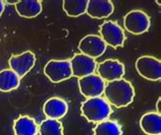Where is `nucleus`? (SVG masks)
I'll return each mask as SVG.
<instances>
[{
    "instance_id": "obj_20",
    "label": "nucleus",
    "mask_w": 161,
    "mask_h": 135,
    "mask_svg": "<svg viewBox=\"0 0 161 135\" xmlns=\"http://www.w3.org/2000/svg\"><path fill=\"white\" fill-rule=\"evenodd\" d=\"M39 135H63V126L59 120L47 119L43 120L38 126Z\"/></svg>"
},
{
    "instance_id": "obj_1",
    "label": "nucleus",
    "mask_w": 161,
    "mask_h": 135,
    "mask_svg": "<svg viewBox=\"0 0 161 135\" xmlns=\"http://www.w3.org/2000/svg\"><path fill=\"white\" fill-rule=\"evenodd\" d=\"M103 95L110 106L125 108L134 101L135 88L129 80L120 78L105 84Z\"/></svg>"
},
{
    "instance_id": "obj_10",
    "label": "nucleus",
    "mask_w": 161,
    "mask_h": 135,
    "mask_svg": "<svg viewBox=\"0 0 161 135\" xmlns=\"http://www.w3.org/2000/svg\"><path fill=\"white\" fill-rule=\"evenodd\" d=\"M79 50L80 54L96 59L101 57L106 51L107 46L98 35H87L79 43Z\"/></svg>"
},
{
    "instance_id": "obj_14",
    "label": "nucleus",
    "mask_w": 161,
    "mask_h": 135,
    "mask_svg": "<svg viewBox=\"0 0 161 135\" xmlns=\"http://www.w3.org/2000/svg\"><path fill=\"white\" fill-rule=\"evenodd\" d=\"M140 127L147 135H161V116L157 112L146 113L140 119Z\"/></svg>"
},
{
    "instance_id": "obj_21",
    "label": "nucleus",
    "mask_w": 161,
    "mask_h": 135,
    "mask_svg": "<svg viewBox=\"0 0 161 135\" xmlns=\"http://www.w3.org/2000/svg\"><path fill=\"white\" fill-rule=\"evenodd\" d=\"M156 111H157L158 114L161 113V98H160V96L157 100V103H156Z\"/></svg>"
},
{
    "instance_id": "obj_17",
    "label": "nucleus",
    "mask_w": 161,
    "mask_h": 135,
    "mask_svg": "<svg viewBox=\"0 0 161 135\" xmlns=\"http://www.w3.org/2000/svg\"><path fill=\"white\" fill-rule=\"evenodd\" d=\"M20 78L11 69H3L0 71V91L9 92L19 86Z\"/></svg>"
},
{
    "instance_id": "obj_12",
    "label": "nucleus",
    "mask_w": 161,
    "mask_h": 135,
    "mask_svg": "<svg viewBox=\"0 0 161 135\" xmlns=\"http://www.w3.org/2000/svg\"><path fill=\"white\" fill-rule=\"evenodd\" d=\"M114 11V5L110 0H88L86 13L92 18H107Z\"/></svg>"
},
{
    "instance_id": "obj_15",
    "label": "nucleus",
    "mask_w": 161,
    "mask_h": 135,
    "mask_svg": "<svg viewBox=\"0 0 161 135\" xmlns=\"http://www.w3.org/2000/svg\"><path fill=\"white\" fill-rule=\"evenodd\" d=\"M14 7L16 13L25 18H36L43 9L42 2L39 0H19Z\"/></svg>"
},
{
    "instance_id": "obj_11",
    "label": "nucleus",
    "mask_w": 161,
    "mask_h": 135,
    "mask_svg": "<svg viewBox=\"0 0 161 135\" xmlns=\"http://www.w3.org/2000/svg\"><path fill=\"white\" fill-rule=\"evenodd\" d=\"M73 76L82 78L87 75L94 74L96 71L97 62L95 59L88 57L84 54H75L69 60Z\"/></svg>"
},
{
    "instance_id": "obj_13",
    "label": "nucleus",
    "mask_w": 161,
    "mask_h": 135,
    "mask_svg": "<svg viewBox=\"0 0 161 135\" xmlns=\"http://www.w3.org/2000/svg\"><path fill=\"white\" fill-rule=\"evenodd\" d=\"M69 111V105L63 99L50 98L43 105V113L49 119L59 120L64 117Z\"/></svg>"
},
{
    "instance_id": "obj_23",
    "label": "nucleus",
    "mask_w": 161,
    "mask_h": 135,
    "mask_svg": "<svg viewBox=\"0 0 161 135\" xmlns=\"http://www.w3.org/2000/svg\"><path fill=\"white\" fill-rule=\"evenodd\" d=\"M4 3L6 4H14V5H15L16 3H18V1H14V0H6V1H4Z\"/></svg>"
},
{
    "instance_id": "obj_7",
    "label": "nucleus",
    "mask_w": 161,
    "mask_h": 135,
    "mask_svg": "<svg viewBox=\"0 0 161 135\" xmlns=\"http://www.w3.org/2000/svg\"><path fill=\"white\" fill-rule=\"evenodd\" d=\"M97 75L100 76L105 82H110L124 78L125 74V67L124 63L116 59H107L96 66Z\"/></svg>"
},
{
    "instance_id": "obj_5",
    "label": "nucleus",
    "mask_w": 161,
    "mask_h": 135,
    "mask_svg": "<svg viewBox=\"0 0 161 135\" xmlns=\"http://www.w3.org/2000/svg\"><path fill=\"white\" fill-rule=\"evenodd\" d=\"M44 74L53 83L64 81L73 76L69 60H50L44 66Z\"/></svg>"
},
{
    "instance_id": "obj_2",
    "label": "nucleus",
    "mask_w": 161,
    "mask_h": 135,
    "mask_svg": "<svg viewBox=\"0 0 161 135\" xmlns=\"http://www.w3.org/2000/svg\"><path fill=\"white\" fill-rule=\"evenodd\" d=\"M80 113L85 119L97 124L109 119L112 113V108L104 98L96 96L84 101L80 106Z\"/></svg>"
},
{
    "instance_id": "obj_8",
    "label": "nucleus",
    "mask_w": 161,
    "mask_h": 135,
    "mask_svg": "<svg viewBox=\"0 0 161 135\" xmlns=\"http://www.w3.org/2000/svg\"><path fill=\"white\" fill-rule=\"evenodd\" d=\"M105 84L106 82L95 73L79 78L78 80L80 92L86 99L101 96L104 92Z\"/></svg>"
},
{
    "instance_id": "obj_22",
    "label": "nucleus",
    "mask_w": 161,
    "mask_h": 135,
    "mask_svg": "<svg viewBox=\"0 0 161 135\" xmlns=\"http://www.w3.org/2000/svg\"><path fill=\"white\" fill-rule=\"evenodd\" d=\"M4 9H5V3H4L3 0H0V15L3 13Z\"/></svg>"
},
{
    "instance_id": "obj_19",
    "label": "nucleus",
    "mask_w": 161,
    "mask_h": 135,
    "mask_svg": "<svg viewBox=\"0 0 161 135\" xmlns=\"http://www.w3.org/2000/svg\"><path fill=\"white\" fill-rule=\"evenodd\" d=\"M87 4L88 0H64L62 2V8L67 16L78 18L86 13Z\"/></svg>"
},
{
    "instance_id": "obj_4",
    "label": "nucleus",
    "mask_w": 161,
    "mask_h": 135,
    "mask_svg": "<svg viewBox=\"0 0 161 135\" xmlns=\"http://www.w3.org/2000/svg\"><path fill=\"white\" fill-rule=\"evenodd\" d=\"M124 26L126 31L133 35H142L150 29V16L143 10H132L125 15Z\"/></svg>"
},
{
    "instance_id": "obj_18",
    "label": "nucleus",
    "mask_w": 161,
    "mask_h": 135,
    "mask_svg": "<svg viewBox=\"0 0 161 135\" xmlns=\"http://www.w3.org/2000/svg\"><path fill=\"white\" fill-rule=\"evenodd\" d=\"M93 135H122V129L116 121L107 119L96 124Z\"/></svg>"
},
{
    "instance_id": "obj_16",
    "label": "nucleus",
    "mask_w": 161,
    "mask_h": 135,
    "mask_svg": "<svg viewBox=\"0 0 161 135\" xmlns=\"http://www.w3.org/2000/svg\"><path fill=\"white\" fill-rule=\"evenodd\" d=\"M14 135H37L38 125L35 119L27 115L19 116L14 122Z\"/></svg>"
},
{
    "instance_id": "obj_9",
    "label": "nucleus",
    "mask_w": 161,
    "mask_h": 135,
    "mask_svg": "<svg viewBox=\"0 0 161 135\" xmlns=\"http://www.w3.org/2000/svg\"><path fill=\"white\" fill-rule=\"evenodd\" d=\"M36 56L32 51H25L20 54H14L8 60L9 68L18 74L19 78L26 76L35 66Z\"/></svg>"
},
{
    "instance_id": "obj_3",
    "label": "nucleus",
    "mask_w": 161,
    "mask_h": 135,
    "mask_svg": "<svg viewBox=\"0 0 161 135\" xmlns=\"http://www.w3.org/2000/svg\"><path fill=\"white\" fill-rule=\"evenodd\" d=\"M99 35L106 46L118 48L125 45V34L122 28L114 20H107L101 24L99 28Z\"/></svg>"
},
{
    "instance_id": "obj_6",
    "label": "nucleus",
    "mask_w": 161,
    "mask_h": 135,
    "mask_svg": "<svg viewBox=\"0 0 161 135\" xmlns=\"http://www.w3.org/2000/svg\"><path fill=\"white\" fill-rule=\"evenodd\" d=\"M136 70L147 80L156 81L161 78V61L152 56H141L136 61Z\"/></svg>"
}]
</instances>
